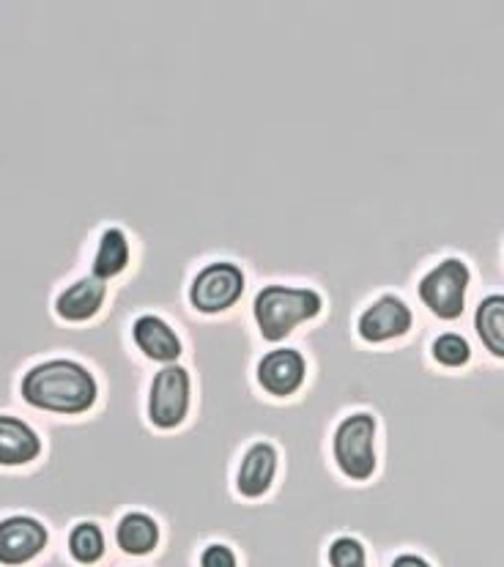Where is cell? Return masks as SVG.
Returning <instances> with one entry per match:
<instances>
[{"mask_svg":"<svg viewBox=\"0 0 504 567\" xmlns=\"http://www.w3.org/2000/svg\"><path fill=\"white\" fill-rule=\"evenodd\" d=\"M20 395L37 412L85 414L96 406L100 384L85 364L74 360L39 362L22 375Z\"/></svg>","mask_w":504,"mask_h":567,"instance_id":"6da1fadb","label":"cell"},{"mask_svg":"<svg viewBox=\"0 0 504 567\" xmlns=\"http://www.w3.org/2000/svg\"><path fill=\"white\" fill-rule=\"evenodd\" d=\"M255 321L266 340H282L297 323L310 321L321 312V297L310 288H288V286H266L255 297Z\"/></svg>","mask_w":504,"mask_h":567,"instance_id":"7a4b0ae2","label":"cell"},{"mask_svg":"<svg viewBox=\"0 0 504 567\" xmlns=\"http://www.w3.org/2000/svg\"><path fill=\"white\" fill-rule=\"evenodd\" d=\"M376 420L370 414H351L335 433V458L351 480H368L376 468L373 455Z\"/></svg>","mask_w":504,"mask_h":567,"instance_id":"3957f363","label":"cell"},{"mask_svg":"<svg viewBox=\"0 0 504 567\" xmlns=\"http://www.w3.org/2000/svg\"><path fill=\"white\" fill-rule=\"evenodd\" d=\"M469 269L463 260L448 258L428 271L420 282V299L428 305V310L436 312L444 321H453L463 312V297H466Z\"/></svg>","mask_w":504,"mask_h":567,"instance_id":"277c9868","label":"cell"},{"mask_svg":"<svg viewBox=\"0 0 504 567\" xmlns=\"http://www.w3.org/2000/svg\"><path fill=\"white\" fill-rule=\"evenodd\" d=\"M50 546V529L33 516L0 518V567L37 563Z\"/></svg>","mask_w":504,"mask_h":567,"instance_id":"5b68a950","label":"cell"},{"mask_svg":"<svg viewBox=\"0 0 504 567\" xmlns=\"http://www.w3.org/2000/svg\"><path fill=\"white\" fill-rule=\"evenodd\" d=\"M189 409V373L178 364H167L152 381L148 416L156 427H176Z\"/></svg>","mask_w":504,"mask_h":567,"instance_id":"8992f818","label":"cell"},{"mask_svg":"<svg viewBox=\"0 0 504 567\" xmlns=\"http://www.w3.org/2000/svg\"><path fill=\"white\" fill-rule=\"evenodd\" d=\"M241 291H245V277H241L239 266L219 260V264L206 266L195 277L189 299L200 312H219L239 302Z\"/></svg>","mask_w":504,"mask_h":567,"instance_id":"52a82bcc","label":"cell"},{"mask_svg":"<svg viewBox=\"0 0 504 567\" xmlns=\"http://www.w3.org/2000/svg\"><path fill=\"white\" fill-rule=\"evenodd\" d=\"M104 297H107L104 280H96L94 275L80 277V280H74L72 286L63 288V291L58 293L52 308H55V316L61 318V321L83 323L91 321V318L102 310Z\"/></svg>","mask_w":504,"mask_h":567,"instance_id":"ba28073f","label":"cell"},{"mask_svg":"<svg viewBox=\"0 0 504 567\" xmlns=\"http://www.w3.org/2000/svg\"><path fill=\"white\" fill-rule=\"evenodd\" d=\"M42 455V439L14 414H0V466H28Z\"/></svg>","mask_w":504,"mask_h":567,"instance_id":"9c48e42d","label":"cell"},{"mask_svg":"<svg viewBox=\"0 0 504 567\" xmlns=\"http://www.w3.org/2000/svg\"><path fill=\"white\" fill-rule=\"evenodd\" d=\"M411 327V310L398 297H384L359 318V334L370 343L401 338Z\"/></svg>","mask_w":504,"mask_h":567,"instance_id":"30bf717a","label":"cell"},{"mask_svg":"<svg viewBox=\"0 0 504 567\" xmlns=\"http://www.w3.org/2000/svg\"><path fill=\"white\" fill-rule=\"evenodd\" d=\"M258 381L271 395H291L305 381V360L294 349L269 351L258 364Z\"/></svg>","mask_w":504,"mask_h":567,"instance_id":"8fae6325","label":"cell"},{"mask_svg":"<svg viewBox=\"0 0 504 567\" xmlns=\"http://www.w3.org/2000/svg\"><path fill=\"white\" fill-rule=\"evenodd\" d=\"M137 349L156 362H176L182 357V340L171 327L156 316H141L132 327Z\"/></svg>","mask_w":504,"mask_h":567,"instance_id":"7c38bea8","label":"cell"},{"mask_svg":"<svg viewBox=\"0 0 504 567\" xmlns=\"http://www.w3.org/2000/svg\"><path fill=\"white\" fill-rule=\"evenodd\" d=\"M275 472H277L275 447H271V444H255V447H250V453L245 455V461H241L239 480H236L241 496H247V499H258V496H264L266 491H269L271 480H275Z\"/></svg>","mask_w":504,"mask_h":567,"instance_id":"4fadbf2b","label":"cell"},{"mask_svg":"<svg viewBox=\"0 0 504 567\" xmlns=\"http://www.w3.org/2000/svg\"><path fill=\"white\" fill-rule=\"evenodd\" d=\"M115 543L130 557H146L160 543V526L146 513H126L115 524Z\"/></svg>","mask_w":504,"mask_h":567,"instance_id":"5bb4252c","label":"cell"},{"mask_svg":"<svg viewBox=\"0 0 504 567\" xmlns=\"http://www.w3.org/2000/svg\"><path fill=\"white\" fill-rule=\"evenodd\" d=\"M130 264V241L121 228H107L100 236V247H96L94 264H91V275L96 280H113Z\"/></svg>","mask_w":504,"mask_h":567,"instance_id":"9a60e30c","label":"cell"},{"mask_svg":"<svg viewBox=\"0 0 504 567\" xmlns=\"http://www.w3.org/2000/svg\"><path fill=\"white\" fill-rule=\"evenodd\" d=\"M66 548H69V557L74 559L78 565L83 567H94L100 565L104 559V532L96 520H80L69 529L66 537Z\"/></svg>","mask_w":504,"mask_h":567,"instance_id":"2e32d148","label":"cell"},{"mask_svg":"<svg viewBox=\"0 0 504 567\" xmlns=\"http://www.w3.org/2000/svg\"><path fill=\"white\" fill-rule=\"evenodd\" d=\"M474 327H477V334L485 349L504 360V297L496 293V297L483 299L477 316H474Z\"/></svg>","mask_w":504,"mask_h":567,"instance_id":"e0dca14e","label":"cell"},{"mask_svg":"<svg viewBox=\"0 0 504 567\" xmlns=\"http://www.w3.org/2000/svg\"><path fill=\"white\" fill-rule=\"evenodd\" d=\"M469 357H472V349H469L466 338H461L455 332L442 334L433 343V360L444 364V368H463L469 362Z\"/></svg>","mask_w":504,"mask_h":567,"instance_id":"ac0fdd59","label":"cell"},{"mask_svg":"<svg viewBox=\"0 0 504 567\" xmlns=\"http://www.w3.org/2000/svg\"><path fill=\"white\" fill-rule=\"evenodd\" d=\"M329 565L332 567H368L364 559V546L353 537H338L329 546Z\"/></svg>","mask_w":504,"mask_h":567,"instance_id":"d6986e66","label":"cell"},{"mask_svg":"<svg viewBox=\"0 0 504 567\" xmlns=\"http://www.w3.org/2000/svg\"><path fill=\"white\" fill-rule=\"evenodd\" d=\"M200 567H236V554L223 543H214L200 554Z\"/></svg>","mask_w":504,"mask_h":567,"instance_id":"ffe728a7","label":"cell"},{"mask_svg":"<svg viewBox=\"0 0 504 567\" xmlns=\"http://www.w3.org/2000/svg\"><path fill=\"white\" fill-rule=\"evenodd\" d=\"M392 567H431V565H428L422 557H416V554H401V557L392 563Z\"/></svg>","mask_w":504,"mask_h":567,"instance_id":"44dd1931","label":"cell"}]
</instances>
